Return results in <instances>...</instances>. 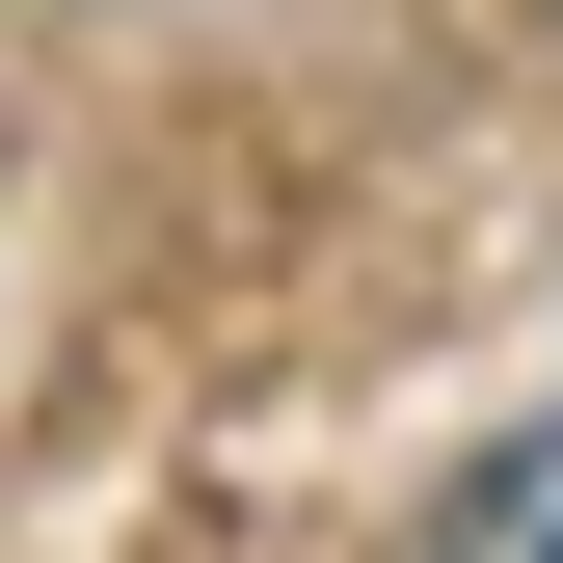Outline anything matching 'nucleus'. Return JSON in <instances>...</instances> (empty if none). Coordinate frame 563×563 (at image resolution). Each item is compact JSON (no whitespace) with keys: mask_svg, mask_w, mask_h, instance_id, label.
Masks as SVG:
<instances>
[{"mask_svg":"<svg viewBox=\"0 0 563 563\" xmlns=\"http://www.w3.org/2000/svg\"><path fill=\"white\" fill-rule=\"evenodd\" d=\"M430 563H563V402H537V430L483 456L456 510H430Z\"/></svg>","mask_w":563,"mask_h":563,"instance_id":"1","label":"nucleus"}]
</instances>
